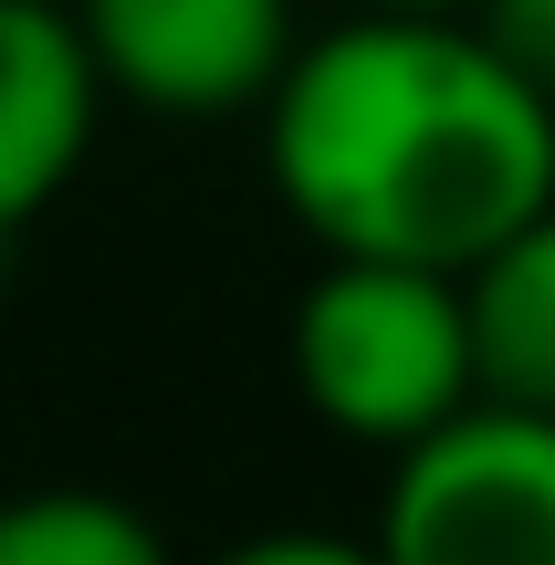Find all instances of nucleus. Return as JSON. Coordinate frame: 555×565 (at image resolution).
Wrapping results in <instances>:
<instances>
[{"instance_id":"nucleus-6","label":"nucleus","mask_w":555,"mask_h":565,"mask_svg":"<svg viewBox=\"0 0 555 565\" xmlns=\"http://www.w3.org/2000/svg\"><path fill=\"white\" fill-rule=\"evenodd\" d=\"M472 356H482V387L493 398H524V408H555V200L535 221H514L472 273Z\"/></svg>"},{"instance_id":"nucleus-10","label":"nucleus","mask_w":555,"mask_h":565,"mask_svg":"<svg viewBox=\"0 0 555 565\" xmlns=\"http://www.w3.org/2000/svg\"><path fill=\"white\" fill-rule=\"evenodd\" d=\"M0 263H11V231H0Z\"/></svg>"},{"instance_id":"nucleus-4","label":"nucleus","mask_w":555,"mask_h":565,"mask_svg":"<svg viewBox=\"0 0 555 565\" xmlns=\"http://www.w3.org/2000/svg\"><path fill=\"white\" fill-rule=\"evenodd\" d=\"M105 84L147 116H242L273 105L293 42V0H74Z\"/></svg>"},{"instance_id":"nucleus-2","label":"nucleus","mask_w":555,"mask_h":565,"mask_svg":"<svg viewBox=\"0 0 555 565\" xmlns=\"http://www.w3.org/2000/svg\"><path fill=\"white\" fill-rule=\"evenodd\" d=\"M293 387L325 429L367 450H409L419 429H440L461 398H482L461 273L398 252H325L293 303Z\"/></svg>"},{"instance_id":"nucleus-9","label":"nucleus","mask_w":555,"mask_h":565,"mask_svg":"<svg viewBox=\"0 0 555 565\" xmlns=\"http://www.w3.org/2000/svg\"><path fill=\"white\" fill-rule=\"evenodd\" d=\"M356 11H472V0H356Z\"/></svg>"},{"instance_id":"nucleus-7","label":"nucleus","mask_w":555,"mask_h":565,"mask_svg":"<svg viewBox=\"0 0 555 565\" xmlns=\"http://www.w3.org/2000/svg\"><path fill=\"white\" fill-rule=\"evenodd\" d=\"M0 565H158V524L84 482L0 492Z\"/></svg>"},{"instance_id":"nucleus-8","label":"nucleus","mask_w":555,"mask_h":565,"mask_svg":"<svg viewBox=\"0 0 555 565\" xmlns=\"http://www.w3.org/2000/svg\"><path fill=\"white\" fill-rule=\"evenodd\" d=\"M461 21H472V32L493 42L535 95H555V0H472Z\"/></svg>"},{"instance_id":"nucleus-5","label":"nucleus","mask_w":555,"mask_h":565,"mask_svg":"<svg viewBox=\"0 0 555 565\" xmlns=\"http://www.w3.org/2000/svg\"><path fill=\"white\" fill-rule=\"evenodd\" d=\"M116 95L63 0H0V231H21L95 147V105Z\"/></svg>"},{"instance_id":"nucleus-1","label":"nucleus","mask_w":555,"mask_h":565,"mask_svg":"<svg viewBox=\"0 0 555 565\" xmlns=\"http://www.w3.org/2000/svg\"><path fill=\"white\" fill-rule=\"evenodd\" d=\"M263 158L325 252L472 273L555 200V95H535L461 11H356L284 63Z\"/></svg>"},{"instance_id":"nucleus-3","label":"nucleus","mask_w":555,"mask_h":565,"mask_svg":"<svg viewBox=\"0 0 555 565\" xmlns=\"http://www.w3.org/2000/svg\"><path fill=\"white\" fill-rule=\"evenodd\" d=\"M377 545L398 565H555V408L461 398L388 471Z\"/></svg>"}]
</instances>
